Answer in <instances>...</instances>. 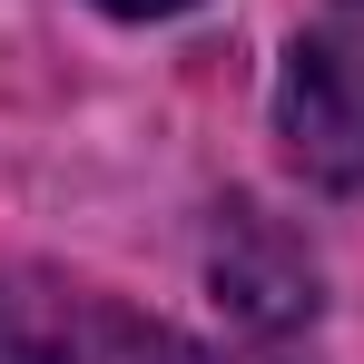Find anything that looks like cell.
<instances>
[{
  "mask_svg": "<svg viewBox=\"0 0 364 364\" xmlns=\"http://www.w3.org/2000/svg\"><path fill=\"white\" fill-rule=\"evenodd\" d=\"M0 364H286L266 345H207L168 315H138L109 286H79L60 266L0 256Z\"/></svg>",
  "mask_w": 364,
  "mask_h": 364,
  "instance_id": "6da1fadb",
  "label": "cell"
},
{
  "mask_svg": "<svg viewBox=\"0 0 364 364\" xmlns=\"http://www.w3.org/2000/svg\"><path fill=\"white\" fill-rule=\"evenodd\" d=\"M276 138L315 187H364V0H315L286 40Z\"/></svg>",
  "mask_w": 364,
  "mask_h": 364,
  "instance_id": "7a4b0ae2",
  "label": "cell"
},
{
  "mask_svg": "<svg viewBox=\"0 0 364 364\" xmlns=\"http://www.w3.org/2000/svg\"><path fill=\"white\" fill-rule=\"evenodd\" d=\"M99 10H119V20H178V10H197V0H99Z\"/></svg>",
  "mask_w": 364,
  "mask_h": 364,
  "instance_id": "3957f363",
  "label": "cell"
}]
</instances>
